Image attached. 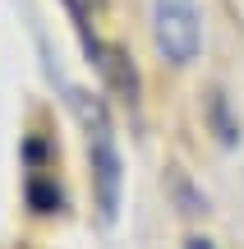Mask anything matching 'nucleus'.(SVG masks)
Listing matches in <instances>:
<instances>
[{
    "instance_id": "3",
    "label": "nucleus",
    "mask_w": 244,
    "mask_h": 249,
    "mask_svg": "<svg viewBox=\"0 0 244 249\" xmlns=\"http://www.w3.org/2000/svg\"><path fill=\"white\" fill-rule=\"evenodd\" d=\"M189 249H212V245L208 240H189Z\"/></svg>"
},
{
    "instance_id": "2",
    "label": "nucleus",
    "mask_w": 244,
    "mask_h": 249,
    "mask_svg": "<svg viewBox=\"0 0 244 249\" xmlns=\"http://www.w3.org/2000/svg\"><path fill=\"white\" fill-rule=\"evenodd\" d=\"M152 37H157V51H162L166 65H175V70L194 65V55L203 46L198 0H157L152 5Z\"/></svg>"
},
{
    "instance_id": "1",
    "label": "nucleus",
    "mask_w": 244,
    "mask_h": 249,
    "mask_svg": "<svg viewBox=\"0 0 244 249\" xmlns=\"http://www.w3.org/2000/svg\"><path fill=\"white\" fill-rule=\"evenodd\" d=\"M74 111H79L83 139H88V166H92V194H97V217L101 226H115L120 217V185H125V166H120V148H115V129L111 116L97 97L74 92Z\"/></svg>"
}]
</instances>
